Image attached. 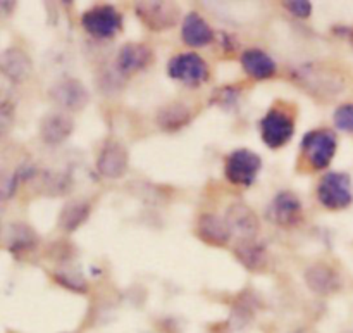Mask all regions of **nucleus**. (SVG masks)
Wrapping results in <instances>:
<instances>
[{
    "label": "nucleus",
    "mask_w": 353,
    "mask_h": 333,
    "mask_svg": "<svg viewBox=\"0 0 353 333\" xmlns=\"http://www.w3.org/2000/svg\"><path fill=\"white\" fill-rule=\"evenodd\" d=\"M292 78L300 88L317 99H331L345 90V79L338 71L324 64H303L292 71Z\"/></svg>",
    "instance_id": "1"
},
{
    "label": "nucleus",
    "mask_w": 353,
    "mask_h": 333,
    "mask_svg": "<svg viewBox=\"0 0 353 333\" xmlns=\"http://www.w3.org/2000/svg\"><path fill=\"white\" fill-rule=\"evenodd\" d=\"M300 149H302L305 164L314 171H321V169L330 168V164L333 162L334 155H336L338 138L334 131L327 130V128H319V130L309 131L303 137Z\"/></svg>",
    "instance_id": "2"
},
{
    "label": "nucleus",
    "mask_w": 353,
    "mask_h": 333,
    "mask_svg": "<svg viewBox=\"0 0 353 333\" xmlns=\"http://www.w3.org/2000/svg\"><path fill=\"white\" fill-rule=\"evenodd\" d=\"M317 199L330 211L347 209L353 202L350 175L336 171L324 175L317 187Z\"/></svg>",
    "instance_id": "3"
},
{
    "label": "nucleus",
    "mask_w": 353,
    "mask_h": 333,
    "mask_svg": "<svg viewBox=\"0 0 353 333\" xmlns=\"http://www.w3.org/2000/svg\"><path fill=\"white\" fill-rule=\"evenodd\" d=\"M81 26L95 38H112L123 28V16L112 6H93L81 16Z\"/></svg>",
    "instance_id": "4"
},
{
    "label": "nucleus",
    "mask_w": 353,
    "mask_h": 333,
    "mask_svg": "<svg viewBox=\"0 0 353 333\" xmlns=\"http://www.w3.org/2000/svg\"><path fill=\"white\" fill-rule=\"evenodd\" d=\"M262 161L255 152L248 149H238L226 158L224 175L228 182L238 187H250L261 173Z\"/></svg>",
    "instance_id": "5"
},
{
    "label": "nucleus",
    "mask_w": 353,
    "mask_h": 333,
    "mask_svg": "<svg viewBox=\"0 0 353 333\" xmlns=\"http://www.w3.org/2000/svg\"><path fill=\"white\" fill-rule=\"evenodd\" d=\"M261 137L264 144L271 149H281L283 145L292 140L295 133V121L292 114L283 111L281 107H272L264 117L261 124Z\"/></svg>",
    "instance_id": "6"
},
{
    "label": "nucleus",
    "mask_w": 353,
    "mask_h": 333,
    "mask_svg": "<svg viewBox=\"0 0 353 333\" xmlns=\"http://www.w3.org/2000/svg\"><path fill=\"white\" fill-rule=\"evenodd\" d=\"M168 73L171 78L188 86H199L209 79V66L199 54H193V52L174 55L169 61Z\"/></svg>",
    "instance_id": "7"
},
{
    "label": "nucleus",
    "mask_w": 353,
    "mask_h": 333,
    "mask_svg": "<svg viewBox=\"0 0 353 333\" xmlns=\"http://www.w3.org/2000/svg\"><path fill=\"white\" fill-rule=\"evenodd\" d=\"M134 12L141 23L154 31H164L178 23L179 9L171 2H138Z\"/></svg>",
    "instance_id": "8"
},
{
    "label": "nucleus",
    "mask_w": 353,
    "mask_h": 333,
    "mask_svg": "<svg viewBox=\"0 0 353 333\" xmlns=\"http://www.w3.org/2000/svg\"><path fill=\"white\" fill-rule=\"evenodd\" d=\"M224 221H226L228 228H230L231 237H236L238 242L254 240L257 237L259 230H261L257 214L241 202L228 207Z\"/></svg>",
    "instance_id": "9"
},
{
    "label": "nucleus",
    "mask_w": 353,
    "mask_h": 333,
    "mask_svg": "<svg viewBox=\"0 0 353 333\" xmlns=\"http://www.w3.org/2000/svg\"><path fill=\"white\" fill-rule=\"evenodd\" d=\"M130 155L126 147L117 140H107L97 158V171L109 180H117L128 171Z\"/></svg>",
    "instance_id": "10"
},
{
    "label": "nucleus",
    "mask_w": 353,
    "mask_h": 333,
    "mask_svg": "<svg viewBox=\"0 0 353 333\" xmlns=\"http://www.w3.org/2000/svg\"><path fill=\"white\" fill-rule=\"evenodd\" d=\"M271 220L281 228H295L303 220V206L299 196L283 190L271 202Z\"/></svg>",
    "instance_id": "11"
},
{
    "label": "nucleus",
    "mask_w": 353,
    "mask_h": 333,
    "mask_svg": "<svg viewBox=\"0 0 353 333\" xmlns=\"http://www.w3.org/2000/svg\"><path fill=\"white\" fill-rule=\"evenodd\" d=\"M50 97L65 111H81L90 100L86 86L74 78H65L55 83L50 90Z\"/></svg>",
    "instance_id": "12"
},
{
    "label": "nucleus",
    "mask_w": 353,
    "mask_h": 333,
    "mask_svg": "<svg viewBox=\"0 0 353 333\" xmlns=\"http://www.w3.org/2000/svg\"><path fill=\"white\" fill-rule=\"evenodd\" d=\"M303 278H305L307 287L314 294H319V296H331V294H336L341 289V276L338 275L336 269L323 265V263L309 266L305 269Z\"/></svg>",
    "instance_id": "13"
},
{
    "label": "nucleus",
    "mask_w": 353,
    "mask_h": 333,
    "mask_svg": "<svg viewBox=\"0 0 353 333\" xmlns=\"http://www.w3.org/2000/svg\"><path fill=\"white\" fill-rule=\"evenodd\" d=\"M154 62V52L145 44H126L117 54V69L121 75L143 71Z\"/></svg>",
    "instance_id": "14"
},
{
    "label": "nucleus",
    "mask_w": 353,
    "mask_h": 333,
    "mask_svg": "<svg viewBox=\"0 0 353 333\" xmlns=\"http://www.w3.org/2000/svg\"><path fill=\"white\" fill-rule=\"evenodd\" d=\"M74 130V121L65 113H52L40 123V137L48 145H61Z\"/></svg>",
    "instance_id": "15"
},
{
    "label": "nucleus",
    "mask_w": 353,
    "mask_h": 333,
    "mask_svg": "<svg viewBox=\"0 0 353 333\" xmlns=\"http://www.w3.org/2000/svg\"><path fill=\"white\" fill-rule=\"evenodd\" d=\"M0 71L14 83H21L30 78L33 64L26 52L21 48H7L0 54Z\"/></svg>",
    "instance_id": "16"
},
{
    "label": "nucleus",
    "mask_w": 353,
    "mask_h": 333,
    "mask_svg": "<svg viewBox=\"0 0 353 333\" xmlns=\"http://www.w3.org/2000/svg\"><path fill=\"white\" fill-rule=\"evenodd\" d=\"M196 235L200 240L205 244L214 245V247H224L230 242L231 234L228 228L226 221L223 218L216 216V214H202L196 223Z\"/></svg>",
    "instance_id": "17"
},
{
    "label": "nucleus",
    "mask_w": 353,
    "mask_h": 333,
    "mask_svg": "<svg viewBox=\"0 0 353 333\" xmlns=\"http://www.w3.org/2000/svg\"><path fill=\"white\" fill-rule=\"evenodd\" d=\"M181 38L190 47H205L214 41V30L200 14L190 12L183 19Z\"/></svg>",
    "instance_id": "18"
},
{
    "label": "nucleus",
    "mask_w": 353,
    "mask_h": 333,
    "mask_svg": "<svg viewBox=\"0 0 353 333\" xmlns=\"http://www.w3.org/2000/svg\"><path fill=\"white\" fill-rule=\"evenodd\" d=\"M241 66H243V71L254 79H269L278 71L274 59L261 48L245 50L241 55Z\"/></svg>",
    "instance_id": "19"
},
{
    "label": "nucleus",
    "mask_w": 353,
    "mask_h": 333,
    "mask_svg": "<svg viewBox=\"0 0 353 333\" xmlns=\"http://www.w3.org/2000/svg\"><path fill=\"white\" fill-rule=\"evenodd\" d=\"M234 256L248 272H264L265 266L269 265L268 251L255 240L238 242L234 245Z\"/></svg>",
    "instance_id": "20"
},
{
    "label": "nucleus",
    "mask_w": 353,
    "mask_h": 333,
    "mask_svg": "<svg viewBox=\"0 0 353 333\" xmlns=\"http://www.w3.org/2000/svg\"><path fill=\"white\" fill-rule=\"evenodd\" d=\"M192 121V111L183 102H172L157 113V124L162 131H178Z\"/></svg>",
    "instance_id": "21"
},
{
    "label": "nucleus",
    "mask_w": 353,
    "mask_h": 333,
    "mask_svg": "<svg viewBox=\"0 0 353 333\" xmlns=\"http://www.w3.org/2000/svg\"><path fill=\"white\" fill-rule=\"evenodd\" d=\"M90 211H92V204L85 199L71 200V202L65 204L61 211V216H59V227L64 231L71 234L76 231L90 216Z\"/></svg>",
    "instance_id": "22"
},
{
    "label": "nucleus",
    "mask_w": 353,
    "mask_h": 333,
    "mask_svg": "<svg viewBox=\"0 0 353 333\" xmlns=\"http://www.w3.org/2000/svg\"><path fill=\"white\" fill-rule=\"evenodd\" d=\"M37 244V234L30 227L23 223H16L10 228V251L17 252L30 251Z\"/></svg>",
    "instance_id": "23"
},
{
    "label": "nucleus",
    "mask_w": 353,
    "mask_h": 333,
    "mask_svg": "<svg viewBox=\"0 0 353 333\" xmlns=\"http://www.w3.org/2000/svg\"><path fill=\"white\" fill-rule=\"evenodd\" d=\"M334 126L345 133H353V104H341L334 111Z\"/></svg>",
    "instance_id": "24"
},
{
    "label": "nucleus",
    "mask_w": 353,
    "mask_h": 333,
    "mask_svg": "<svg viewBox=\"0 0 353 333\" xmlns=\"http://www.w3.org/2000/svg\"><path fill=\"white\" fill-rule=\"evenodd\" d=\"M19 180V171L9 173L6 169H0V200H7L14 196Z\"/></svg>",
    "instance_id": "25"
},
{
    "label": "nucleus",
    "mask_w": 353,
    "mask_h": 333,
    "mask_svg": "<svg viewBox=\"0 0 353 333\" xmlns=\"http://www.w3.org/2000/svg\"><path fill=\"white\" fill-rule=\"evenodd\" d=\"M55 282H59L61 285H64L65 289L74 290V292L85 294L86 290H88V285H86L85 278H83V276H79L78 273H68V272L55 273Z\"/></svg>",
    "instance_id": "26"
},
{
    "label": "nucleus",
    "mask_w": 353,
    "mask_h": 333,
    "mask_svg": "<svg viewBox=\"0 0 353 333\" xmlns=\"http://www.w3.org/2000/svg\"><path fill=\"white\" fill-rule=\"evenodd\" d=\"M14 124V107L12 104L2 100L0 102V137L7 135Z\"/></svg>",
    "instance_id": "27"
},
{
    "label": "nucleus",
    "mask_w": 353,
    "mask_h": 333,
    "mask_svg": "<svg viewBox=\"0 0 353 333\" xmlns=\"http://www.w3.org/2000/svg\"><path fill=\"white\" fill-rule=\"evenodd\" d=\"M283 6L286 7L288 12L300 17V19H307L312 14V3L307 2V0H290V2H285Z\"/></svg>",
    "instance_id": "28"
},
{
    "label": "nucleus",
    "mask_w": 353,
    "mask_h": 333,
    "mask_svg": "<svg viewBox=\"0 0 353 333\" xmlns=\"http://www.w3.org/2000/svg\"><path fill=\"white\" fill-rule=\"evenodd\" d=\"M348 38H350L352 45H353V30H350V33H348Z\"/></svg>",
    "instance_id": "29"
}]
</instances>
